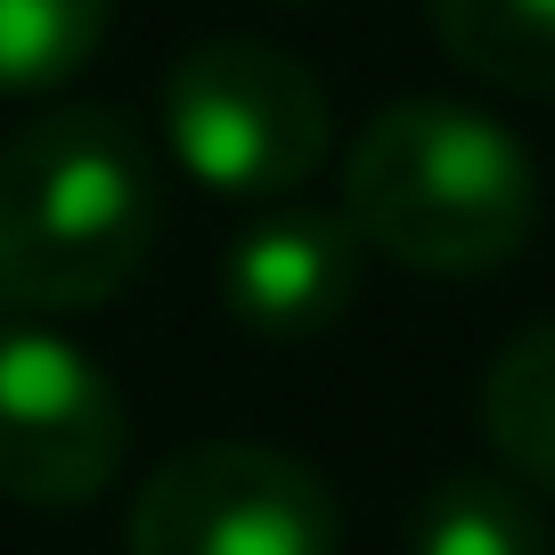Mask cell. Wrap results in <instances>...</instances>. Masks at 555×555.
Instances as JSON below:
<instances>
[{
    "instance_id": "cell-1",
    "label": "cell",
    "mask_w": 555,
    "mask_h": 555,
    "mask_svg": "<svg viewBox=\"0 0 555 555\" xmlns=\"http://www.w3.org/2000/svg\"><path fill=\"white\" fill-rule=\"evenodd\" d=\"M164 189L147 139L115 106H50L0 147V302L99 311L147 270Z\"/></svg>"
},
{
    "instance_id": "cell-2",
    "label": "cell",
    "mask_w": 555,
    "mask_h": 555,
    "mask_svg": "<svg viewBox=\"0 0 555 555\" xmlns=\"http://www.w3.org/2000/svg\"><path fill=\"white\" fill-rule=\"evenodd\" d=\"M344 221L360 245L425 278L499 270L539 229V172L522 139L466 99H400L351 139Z\"/></svg>"
},
{
    "instance_id": "cell-3",
    "label": "cell",
    "mask_w": 555,
    "mask_h": 555,
    "mask_svg": "<svg viewBox=\"0 0 555 555\" xmlns=\"http://www.w3.org/2000/svg\"><path fill=\"white\" fill-rule=\"evenodd\" d=\"M164 147L196 189L237 205H286L327 164L335 106L295 50L221 34L164 74Z\"/></svg>"
},
{
    "instance_id": "cell-4",
    "label": "cell",
    "mask_w": 555,
    "mask_h": 555,
    "mask_svg": "<svg viewBox=\"0 0 555 555\" xmlns=\"http://www.w3.org/2000/svg\"><path fill=\"white\" fill-rule=\"evenodd\" d=\"M131 555H344L327 474L261 441H196L131 499Z\"/></svg>"
},
{
    "instance_id": "cell-5",
    "label": "cell",
    "mask_w": 555,
    "mask_h": 555,
    "mask_svg": "<svg viewBox=\"0 0 555 555\" xmlns=\"http://www.w3.org/2000/svg\"><path fill=\"white\" fill-rule=\"evenodd\" d=\"M131 457V409L115 376L57 327L0 319V490L17 506H90Z\"/></svg>"
},
{
    "instance_id": "cell-6",
    "label": "cell",
    "mask_w": 555,
    "mask_h": 555,
    "mask_svg": "<svg viewBox=\"0 0 555 555\" xmlns=\"http://www.w3.org/2000/svg\"><path fill=\"white\" fill-rule=\"evenodd\" d=\"M360 295V237L344 212L319 205H254V221L221 254V302L261 344H311Z\"/></svg>"
},
{
    "instance_id": "cell-7",
    "label": "cell",
    "mask_w": 555,
    "mask_h": 555,
    "mask_svg": "<svg viewBox=\"0 0 555 555\" xmlns=\"http://www.w3.org/2000/svg\"><path fill=\"white\" fill-rule=\"evenodd\" d=\"M457 74L506 99H555V0H425Z\"/></svg>"
},
{
    "instance_id": "cell-8",
    "label": "cell",
    "mask_w": 555,
    "mask_h": 555,
    "mask_svg": "<svg viewBox=\"0 0 555 555\" xmlns=\"http://www.w3.org/2000/svg\"><path fill=\"white\" fill-rule=\"evenodd\" d=\"M409 555H555L547 515L506 474H441L409 506Z\"/></svg>"
},
{
    "instance_id": "cell-9",
    "label": "cell",
    "mask_w": 555,
    "mask_h": 555,
    "mask_svg": "<svg viewBox=\"0 0 555 555\" xmlns=\"http://www.w3.org/2000/svg\"><path fill=\"white\" fill-rule=\"evenodd\" d=\"M482 434L515 482L555 490V319L522 327L482 367Z\"/></svg>"
},
{
    "instance_id": "cell-10",
    "label": "cell",
    "mask_w": 555,
    "mask_h": 555,
    "mask_svg": "<svg viewBox=\"0 0 555 555\" xmlns=\"http://www.w3.org/2000/svg\"><path fill=\"white\" fill-rule=\"evenodd\" d=\"M115 0H0V99H50L82 82Z\"/></svg>"
},
{
    "instance_id": "cell-11",
    "label": "cell",
    "mask_w": 555,
    "mask_h": 555,
    "mask_svg": "<svg viewBox=\"0 0 555 555\" xmlns=\"http://www.w3.org/2000/svg\"><path fill=\"white\" fill-rule=\"evenodd\" d=\"M0 319H9V302H0Z\"/></svg>"
}]
</instances>
